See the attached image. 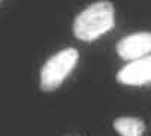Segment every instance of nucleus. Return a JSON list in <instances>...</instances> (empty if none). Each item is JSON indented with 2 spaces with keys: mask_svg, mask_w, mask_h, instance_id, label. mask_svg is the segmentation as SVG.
Here are the masks:
<instances>
[{
  "mask_svg": "<svg viewBox=\"0 0 151 136\" xmlns=\"http://www.w3.org/2000/svg\"><path fill=\"white\" fill-rule=\"evenodd\" d=\"M114 5L111 2H96L85 8L73 19V35L84 42H91L114 27Z\"/></svg>",
  "mask_w": 151,
  "mask_h": 136,
  "instance_id": "nucleus-1",
  "label": "nucleus"
},
{
  "mask_svg": "<svg viewBox=\"0 0 151 136\" xmlns=\"http://www.w3.org/2000/svg\"><path fill=\"white\" fill-rule=\"evenodd\" d=\"M79 53L75 48H64L50 57L40 69V88L44 91H54L75 69Z\"/></svg>",
  "mask_w": 151,
  "mask_h": 136,
  "instance_id": "nucleus-2",
  "label": "nucleus"
},
{
  "mask_svg": "<svg viewBox=\"0 0 151 136\" xmlns=\"http://www.w3.org/2000/svg\"><path fill=\"white\" fill-rule=\"evenodd\" d=\"M117 54L123 60H138L150 54L151 51V35L148 32L129 35L117 42Z\"/></svg>",
  "mask_w": 151,
  "mask_h": 136,
  "instance_id": "nucleus-3",
  "label": "nucleus"
},
{
  "mask_svg": "<svg viewBox=\"0 0 151 136\" xmlns=\"http://www.w3.org/2000/svg\"><path fill=\"white\" fill-rule=\"evenodd\" d=\"M117 81L123 85H145L151 81V58L148 55L132 60L117 72Z\"/></svg>",
  "mask_w": 151,
  "mask_h": 136,
  "instance_id": "nucleus-4",
  "label": "nucleus"
},
{
  "mask_svg": "<svg viewBox=\"0 0 151 136\" xmlns=\"http://www.w3.org/2000/svg\"><path fill=\"white\" fill-rule=\"evenodd\" d=\"M114 129L120 136H142L145 123L138 117H118L114 120Z\"/></svg>",
  "mask_w": 151,
  "mask_h": 136,
  "instance_id": "nucleus-5",
  "label": "nucleus"
}]
</instances>
